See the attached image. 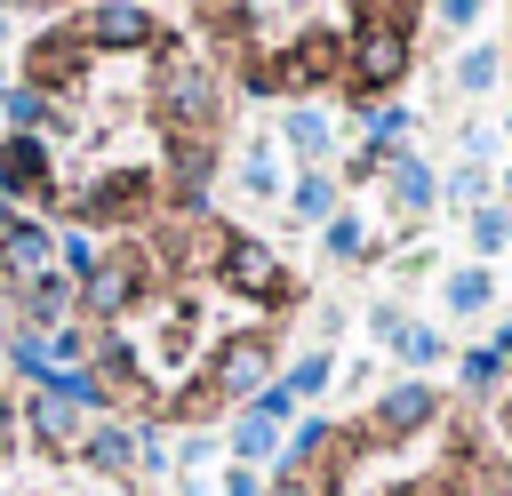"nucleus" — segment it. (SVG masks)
<instances>
[{"mask_svg": "<svg viewBox=\"0 0 512 496\" xmlns=\"http://www.w3.org/2000/svg\"><path fill=\"white\" fill-rule=\"evenodd\" d=\"M152 96H160V128L168 136H208L216 112H224V72L208 56H168L160 80H152Z\"/></svg>", "mask_w": 512, "mask_h": 496, "instance_id": "obj_2", "label": "nucleus"}, {"mask_svg": "<svg viewBox=\"0 0 512 496\" xmlns=\"http://www.w3.org/2000/svg\"><path fill=\"white\" fill-rule=\"evenodd\" d=\"M248 408H256V416H264V424H280V416H288V408H296V392H288V384H280V376H272V384H264V392H256V400H248Z\"/></svg>", "mask_w": 512, "mask_h": 496, "instance_id": "obj_31", "label": "nucleus"}, {"mask_svg": "<svg viewBox=\"0 0 512 496\" xmlns=\"http://www.w3.org/2000/svg\"><path fill=\"white\" fill-rule=\"evenodd\" d=\"M448 80H456V96H488V88L504 80V48H488V40H480V48H464Z\"/></svg>", "mask_w": 512, "mask_h": 496, "instance_id": "obj_22", "label": "nucleus"}, {"mask_svg": "<svg viewBox=\"0 0 512 496\" xmlns=\"http://www.w3.org/2000/svg\"><path fill=\"white\" fill-rule=\"evenodd\" d=\"M432 24H448V32H480V8H472V0H440Z\"/></svg>", "mask_w": 512, "mask_h": 496, "instance_id": "obj_32", "label": "nucleus"}, {"mask_svg": "<svg viewBox=\"0 0 512 496\" xmlns=\"http://www.w3.org/2000/svg\"><path fill=\"white\" fill-rule=\"evenodd\" d=\"M464 232H472V256L488 264V256H504V248H512V208H504V200H480Z\"/></svg>", "mask_w": 512, "mask_h": 496, "instance_id": "obj_24", "label": "nucleus"}, {"mask_svg": "<svg viewBox=\"0 0 512 496\" xmlns=\"http://www.w3.org/2000/svg\"><path fill=\"white\" fill-rule=\"evenodd\" d=\"M8 32H16V16H8V8H0V48H8Z\"/></svg>", "mask_w": 512, "mask_h": 496, "instance_id": "obj_38", "label": "nucleus"}, {"mask_svg": "<svg viewBox=\"0 0 512 496\" xmlns=\"http://www.w3.org/2000/svg\"><path fill=\"white\" fill-rule=\"evenodd\" d=\"M384 176H392V208H400V216L440 208V168H432L424 152H392V160H384Z\"/></svg>", "mask_w": 512, "mask_h": 496, "instance_id": "obj_10", "label": "nucleus"}, {"mask_svg": "<svg viewBox=\"0 0 512 496\" xmlns=\"http://www.w3.org/2000/svg\"><path fill=\"white\" fill-rule=\"evenodd\" d=\"M48 256H56V232H48L40 216H16V224L0 232V280H8V288L40 280V272H48Z\"/></svg>", "mask_w": 512, "mask_h": 496, "instance_id": "obj_7", "label": "nucleus"}, {"mask_svg": "<svg viewBox=\"0 0 512 496\" xmlns=\"http://www.w3.org/2000/svg\"><path fill=\"white\" fill-rule=\"evenodd\" d=\"M408 64H416V8H392V0L352 8V40H344L336 88H352V96L376 104V96H392L408 80ZM368 104H352V112H368Z\"/></svg>", "mask_w": 512, "mask_h": 496, "instance_id": "obj_1", "label": "nucleus"}, {"mask_svg": "<svg viewBox=\"0 0 512 496\" xmlns=\"http://www.w3.org/2000/svg\"><path fill=\"white\" fill-rule=\"evenodd\" d=\"M440 304H448L456 320L488 312V304H496V272H488V264H448V272H440Z\"/></svg>", "mask_w": 512, "mask_h": 496, "instance_id": "obj_14", "label": "nucleus"}, {"mask_svg": "<svg viewBox=\"0 0 512 496\" xmlns=\"http://www.w3.org/2000/svg\"><path fill=\"white\" fill-rule=\"evenodd\" d=\"M8 88H16V80H8V72H0V96H8Z\"/></svg>", "mask_w": 512, "mask_h": 496, "instance_id": "obj_41", "label": "nucleus"}, {"mask_svg": "<svg viewBox=\"0 0 512 496\" xmlns=\"http://www.w3.org/2000/svg\"><path fill=\"white\" fill-rule=\"evenodd\" d=\"M408 136V104H368V152L392 160V144Z\"/></svg>", "mask_w": 512, "mask_h": 496, "instance_id": "obj_27", "label": "nucleus"}, {"mask_svg": "<svg viewBox=\"0 0 512 496\" xmlns=\"http://www.w3.org/2000/svg\"><path fill=\"white\" fill-rule=\"evenodd\" d=\"M264 368H272V344H264V336H224V344H216V376H208V384H216V392H232V400H256V392L272 384Z\"/></svg>", "mask_w": 512, "mask_h": 496, "instance_id": "obj_6", "label": "nucleus"}, {"mask_svg": "<svg viewBox=\"0 0 512 496\" xmlns=\"http://www.w3.org/2000/svg\"><path fill=\"white\" fill-rule=\"evenodd\" d=\"M48 144L40 136H0V200H16V192H48Z\"/></svg>", "mask_w": 512, "mask_h": 496, "instance_id": "obj_12", "label": "nucleus"}, {"mask_svg": "<svg viewBox=\"0 0 512 496\" xmlns=\"http://www.w3.org/2000/svg\"><path fill=\"white\" fill-rule=\"evenodd\" d=\"M8 224H16V208H8V200H0V232H8Z\"/></svg>", "mask_w": 512, "mask_h": 496, "instance_id": "obj_39", "label": "nucleus"}, {"mask_svg": "<svg viewBox=\"0 0 512 496\" xmlns=\"http://www.w3.org/2000/svg\"><path fill=\"white\" fill-rule=\"evenodd\" d=\"M280 384H288V392H296V400H320V392H328V384H336V352H296V360H288V376H280Z\"/></svg>", "mask_w": 512, "mask_h": 496, "instance_id": "obj_25", "label": "nucleus"}, {"mask_svg": "<svg viewBox=\"0 0 512 496\" xmlns=\"http://www.w3.org/2000/svg\"><path fill=\"white\" fill-rule=\"evenodd\" d=\"M504 208H512V168H504Z\"/></svg>", "mask_w": 512, "mask_h": 496, "instance_id": "obj_40", "label": "nucleus"}, {"mask_svg": "<svg viewBox=\"0 0 512 496\" xmlns=\"http://www.w3.org/2000/svg\"><path fill=\"white\" fill-rule=\"evenodd\" d=\"M0 104H8V120H16V136H32V128H48V96H40L32 80H16V88H8Z\"/></svg>", "mask_w": 512, "mask_h": 496, "instance_id": "obj_26", "label": "nucleus"}, {"mask_svg": "<svg viewBox=\"0 0 512 496\" xmlns=\"http://www.w3.org/2000/svg\"><path fill=\"white\" fill-rule=\"evenodd\" d=\"M392 352H400L408 368H424V360H440V328H424V320H408V328L392 336Z\"/></svg>", "mask_w": 512, "mask_h": 496, "instance_id": "obj_30", "label": "nucleus"}, {"mask_svg": "<svg viewBox=\"0 0 512 496\" xmlns=\"http://www.w3.org/2000/svg\"><path fill=\"white\" fill-rule=\"evenodd\" d=\"M504 376H512V352H504V344H472V352L456 360L464 400H496V392H504Z\"/></svg>", "mask_w": 512, "mask_h": 496, "instance_id": "obj_15", "label": "nucleus"}, {"mask_svg": "<svg viewBox=\"0 0 512 496\" xmlns=\"http://www.w3.org/2000/svg\"><path fill=\"white\" fill-rule=\"evenodd\" d=\"M440 200L480 208V200H488V168H472V160H464V168H448V176H440Z\"/></svg>", "mask_w": 512, "mask_h": 496, "instance_id": "obj_28", "label": "nucleus"}, {"mask_svg": "<svg viewBox=\"0 0 512 496\" xmlns=\"http://www.w3.org/2000/svg\"><path fill=\"white\" fill-rule=\"evenodd\" d=\"M16 424H32V440H40V448H80V440H88L80 408H64L56 392H24V416H16Z\"/></svg>", "mask_w": 512, "mask_h": 496, "instance_id": "obj_13", "label": "nucleus"}, {"mask_svg": "<svg viewBox=\"0 0 512 496\" xmlns=\"http://www.w3.org/2000/svg\"><path fill=\"white\" fill-rule=\"evenodd\" d=\"M56 256H64V280H88V272H96V256H104V248H96V240H88V232H56Z\"/></svg>", "mask_w": 512, "mask_h": 496, "instance_id": "obj_29", "label": "nucleus"}, {"mask_svg": "<svg viewBox=\"0 0 512 496\" xmlns=\"http://www.w3.org/2000/svg\"><path fill=\"white\" fill-rule=\"evenodd\" d=\"M320 232H328V256H336V264H360V256H376V224H368L360 208H336Z\"/></svg>", "mask_w": 512, "mask_h": 496, "instance_id": "obj_21", "label": "nucleus"}, {"mask_svg": "<svg viewBox=\"0 0 512 496\" xmlns=\"http://www.w3.org/2000/svg\"><path fill=\"white\" fill-rule=\"evenodd\" d=\"M208 496H264V480H256V472H248V464H232V472H224V480H216V488H208Z\"/></svg>", "mask_w": 512, "mask_h": 496, "instance_id": "obj_34", "label": "nucleus"}, {"mask_svg": "<svg viewBox=\"0 0 512 496\" xmlns=\"http://www.w3.org/2000/svg\"><path fill=\"white\" fill-rule=\"evenodd\" d=\"M72 296H80V288H72L64 272H40V280H24V288H16V312H24V328H32V336H56V328H64V312H72Z\"/></svg>", "mask_w": 512, "mask_h": 496, "instance_id": "obj_11", "label": "nucleus"}, {"mask_svg": "<svg viewBox=\"0 0 512 496\" xmlns=\"http://www.w3.org/2000/svg\"><path fill=\"white\" fill-rule=\"evenodd\" d=\"M288 216H296V224H328V216H336V168H304V176L288 184Z\"/></svg>", "mask_w": 512, "mask_h": 496, "instance_id": "obj_19", "label": "nucleus"}, {"mask_svg": "<svg viewBox=\"0 0 512 496\" xmlns=\"http://www.w3.org/2000/svg\"><path fill=\"white\" fill-rule=\"evenodd\" d=\"M504 136H512V112H504Z\"/></svg>", "mask_w": 512, "mask_h": 496, "instance_id": "obj_42", "label": "nucleus"}, {"mask_svg": "<svg viewBox=\"0 0 512 496\" xmlns=\"http://www.w3.org/2000/svg\"><path fill=\"white\" fill-rule=\"evenodd\" d=\"M208 456H216V440H208V432H200V440H184V448H176V464H184V472H200V464H208Z\"/></svg>", "mask_w": 512, "mask_h": 496, "instance_id": "obj_35", "label": "nucleus"}, {"mask_svg": "<svg viewBox=\"0 0 512 496\" xmlns=\"http://www.w3.org/2000/svg\"><path fill=\"white\" fill-rule=\"evenodd\" d=\"M136 296H144V248H104V256H96V272L80 280V304H88L96 320H112V328L128 320V304H136Z\"/></svg>", "mask_w": 512, "mask_h": 496, "instance_id": "obj_5", "label": "nucleus"}, {"mask_svg": "<svg viewBox=\"0 0 512 496\" xmlns=\"http://www.w3.org/2000/svg\"><path fill=\"white\" fill-rule=\"evenodd\" d=\"M216 272H224V296H248V304H288V256L256 232H224L216 240Z\"/></svg>", "mask_w": 512, "mask_h": 496, "instance_id": "obj_3", "label": "nucleus"}, {"mask_svg": "<svg viewBox=\"0 0 512 496\" xmlns=\"http://www.w3.org/2000/svg\"><path fill=\"white\" fill-rule=\"evenodd\" d=\"M264 496H320V488H312V480H272Z\"/></svg>", "mask_w": 512, "mask_h": 496, "instance_id": "obj_36", "label": "nucleus"}, {"mask_svg": "<svg viewBox=\"0 0 512 496\" xmlns=\"http://www.w3.org/2000/svg\"><path fill=\"white\" fill-rule=\"evenodd\" d=\"M232 456L256 472V464H280V432L256 416V408H240V424H232Z\"/></svg>", "mask_w": 512, "mask_h": 496, "instance_id": "obj_23", "label": "nucleus"}, {"mask_svg": "<svg viewBox=\"0 0 512 496\" xmlns=\"http://www.w3.org/2000/svg\"><path fill=\"white\" fill-rule=\"evenodd\" d=\"M80 456L96 464V472H136V424H88V440H80Z\"/></svg>", "mask_w": 512, "mask_h": 496, "instance_id": "obj_18", "label": "nucleus"}, {"mask_svg": "<svg viewBox=\"0 0 512 496\" xmlns=\"http://www.w3.org/2000/svg\"><path fill=\"white\" fill-rule=\"evenodd\" d=\"M8 424H16V408H8V400H0V440H8Z\"/></svg>", "mask_w": 512, "mask_h": 496, "instance_id": "obj_37", "label": "nucleus"}, {"mask_svg": "<svg viewBox=\"0 0 512 496\" xmlns=\"http://www.w3.org/2000/svg\"><path fill=\"white\" fill-rule=\"evenodd\" d=\"M432 416H440V392H432L424 376H408V384H392V392L376 400V432H384V440H408V432H424Z\"/></svg>", "mask_w": 512, "mask_h": 496, "instance_id": "obj_8", "label": "nucleus"}, {"mask_svg": "<svg viewBox=\"0 0 512 496\" xmlns=\"http://www.w3.org/2000/svg\"><path fill=\"white\" fill-rule=\"evenodd\" d=\"M232 184H240L248 200H272V192H280V144H272V136H256V144L240 152V168H232Z\"/></svg>", "mask_w": 512, "mask_h": 496, "instance_id": "obj_20", "label": "nucleus"}, {"mask_svg": "<svg viewBox=\"0 0 512 496\" xmlns=\"http://www.w3.org/2000/svg\"><path fill=\"white\" fill-rule=\"evenodd\" d=\"M280 144H288L296 160H328V152H336V112L312 104V96H296V104L280 112Z\"/></svg>", "mask_w": 512, "mask_h": 496, "instance_id": "obj_9", "label": "nucleus"}, {"mask_svg": "<svg viewBox=\"0 0 512 496\" xmlns=\"http://www.w3.org/2000/svg\"><path fill=\"white\" fill-rule=\"evenodd\" d=\"M400 328H408V312H400V304H384V296H376V304H368V336H384V344H392V336H400Z\"/></svg>", "mask_w": 512, "mask_h": 496, "instance_id": "obj_33", "label": "nucleus"}, {"mask_svg": "<svg viewBox=\"0 0 512 496\" xmlns=\"http://www.w3.org/2000/svg\"><path fill=\"white\" fill-rule=\"evenodd\" d=\"M0 360H8V368H16V376H24L32 392H48V384H56V360H48V336H32V328H8V336H0Z\"/></svg>", "mask_w": 512, "mask_h": 496, "instance_id": "obj_17", "label": "nucleus"}, {"mask_svg": "<svg viewBox=\"0 0 512 496\" xmlns=\"http://www.w3.org/2000/svg\"><path fill=\"white\" fill-rule=\"evenodd\" d=\"M336 440H344V432H336L328 416H312V424H296V440L280 448V480H304L312 464H328V456H336Z\"/></svg>", "mask_w": 512, "mask_h": 496, "instance_id": "obj_16", "label": "nucleus"}, {"mask_svg": "<svg viewBox=\"0 0 512 496\" xmlns=\"http://www.w3.org/2000/svg\"><path fill=\"white\" fill-rule=\"evenodd\" d=\"M72 32H80L88 56H136V48H152L160 16H152V8H128V0H104V8H80Z\"/></svg>", "mask_w": 512, "mask_h": 496, "instance_id": "obj_4", "label": "nucleus"}]
</instances>
